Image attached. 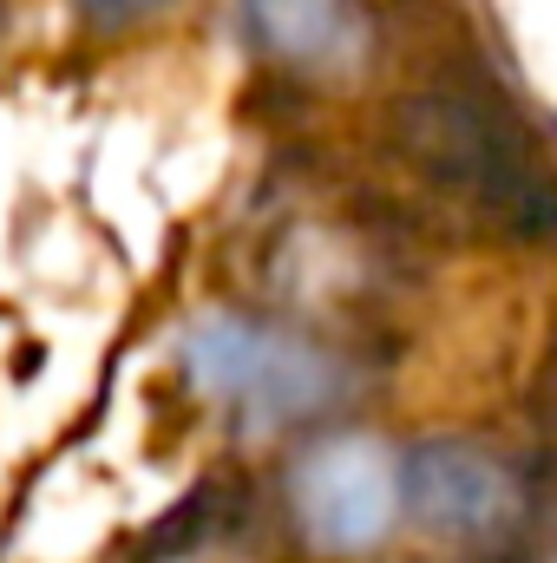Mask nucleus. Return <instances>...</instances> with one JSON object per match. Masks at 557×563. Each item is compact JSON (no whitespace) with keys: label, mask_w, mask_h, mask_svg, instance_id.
I'll return each mask as SVG.
<instances>
[{"label":"nucleus","mask_w":557,"mask_h":563,"mask_svg":"<svg viewBox=\"0 0 557 563\" xmlns=\"http://www.w3.org/2000/svg\"><path fill=\"white\" fill-rule=\"evenodd\" d=\"M394 511H401V472L361 432L321 439L295 465V518L315 538V551L354 558V551H368V544L387 538Z\"/></svg>","instance_id":"obj_3"},{"label":"nucleus","mask_w":557,"mask_h":563,"mask_svg":"<svg viewBox=\"0 0 557 563\" xmlns=\"http://www.w3.org/2000/svg\"><path fill=\"white\" fill-rule=\"evenodd\" d=\"M86 20H106V26H119V20H139L151 7H164V0H73Z\"/></svg>","instance_id":"obj_7"},{"label":"nucleus","mask_w":557,"mask_h":563,"mask_svg":"<svg viewBox=\"0 0 557 563\" xmlns=\"http://www.w3.org/2000/svg\"><path fill=\"white\" fill-rule=\"evenodd\" d=\"M230 511H237V492L223 485V478H210V485H197L171 518H157L151 525V538H144V563H177L190 558V551H204V544H217L223 531H230Z\"/></svg>","instance_id":"obj_6"},{"label":"nucleus","mask_w":557,"mask_h":563,"mask_svg":"<svg viewBox=\"0 0 557 563\" xmlns=\"http://www.w3.org/2000/svg\"><path fill=\"white\" fill-rule=\"evenodd\" d=\"M243 40L302 73H348L368 53V13L361 0H237Z\"/></svg>","instance_id":"obj_5"},{"label":"nucleus","mask_w":557,"mask_h":563,"mask_svg":"<svg viewBox=\"0 0 557 563\" xmlns=\"http://www.w3.org/2000/svg\"><path fill=\"white\" fill-rule=\"evenodd\" d=\"M387 139L433 190L472 203L492 230L518 243L557 236V170L532 151L505 106L466 92H414L387 112Z\"/></svg>","instance_id":"obj_1"},{"label":"nucleus","mask_w":557,"mask_h":563,"mask_svg":"<svg viewBox=\"0 0 557 563\" xmlns=\"http://www.w3.org/2000/svg\"><path fill=\"white\" fill-rule=\"evenodd\" d=\"M190 380L217 400H230L237 413L263 426H288L321 413L341 394V367L328 347L288 334V328H263L243 314H217L184 341Z\"/></svg>","instance_id":"obj_2"},{"label":"nucleus","mask_w":557,"mask_h":563,"mask_svg":"<svg viewBox=\"0 0 557 563\" xmlns=\"http://www.w3.org/2000/svg\"><path fill=\"white\" fill-rule=\"evenodd\" d=\"M401 505L439 538H499L518 518V485L466 439H419L401 459Z\"/></svg>","instance_id":"obj_4"}]
</instances>
